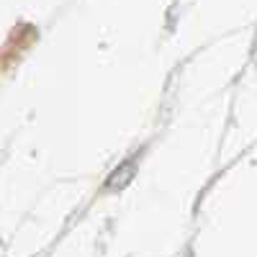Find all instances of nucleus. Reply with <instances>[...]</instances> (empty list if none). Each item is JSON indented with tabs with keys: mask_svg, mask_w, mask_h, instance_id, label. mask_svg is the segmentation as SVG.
<instances>
[]
</instances>
